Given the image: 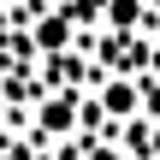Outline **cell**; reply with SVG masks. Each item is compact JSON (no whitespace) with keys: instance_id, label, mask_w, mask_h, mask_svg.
I'll list each match as a JSON object with an SVG mask.
<instances>
[{"instance_id":"7a4b0ae2","label":"cell","mask_w":160,"mask_h":160,"mask_svg":"<svg viewBox=\"0 0 160 160\" xmlns=\"http://www.w3.org/2000/svg\"><path fill=\"white\" fill-rule=\"evenodd\" d=\"M36 125H42V137L71 131V125H77V101H71V95H48V101H42V113H36Z\"/></svg>"},{"instance_id":"5b68a950","label":"cell","mask_w":160,"mask_h":160,"mask_svg":"<svg viewBox=\"0 0 160 160\" xmlns=\"http://www.w3.org/2000/svg\"><path fill=\"white\" fill-rule=\"evenodd\" d=\"M148 148H154V154H160V131H154V142H148Z\"/></svg>"},{"instance_id":"ba28073f","label":"cell","mask_w":160,"mask_h":160,"mask_svg":"<svg viewBox=\"0 0 160 160\" xmlns=\"http://www.w3.org/2000/svg\"><path fill=\"white\" fill-rule=\"evenodd\" d=\"M0 6H6V0H0Z\"/></svg>"},{"instance_id":"3957f363","label":"cell","mask_w":160,"mask_h":160,"mask_svg":"<svg viewBox=\"0 0 160 160\" xmlns=\"http://www.w3.org/2000/svg\"><path fill=\"white\" fill-rule=\"evenodd\" d=\"M65 42H71V18H65V12H48V18H36V48H42V53H59Z\"/></svg>"},{"instance_id":"277c9868","label":"cell","mask_w":160,"mask_h":160,"mask_svg":"<svg viewBox=\"0 0 160 160\" xmlns=\"http://www.w3.org/2000/svg\"><path fill=\"white\" fill-rule=\"evenodd\" d=\"M107 24H113V36H131L142 24V0H107Z\"/></svg>"},{"instance_id":"8992f818","label":"cell","mask_w":160,"mask_h":160,"mask_svg":"<svg viewBox=\"0 0 160 160\" xmlns=\"http://www.w3.org/2000/svg\"><path fill=\"white\" fill-rule=\"evenodd\" d=\"M0 119H6V101H0Z\"/></svg>"},{"instance_id":"52a82bcc","label":"cell","mask_w":160,"mask_h":160,"mask_svg":"<svg viewBox=\"0 0 160 160\" xmlns=\"http://www.w3.org/2000/svg\"><path fill=\"white\" fill-rule=\"evenodd\" d=\"M95 160H113V154H95Z\"/></svg>"},{"instance_id":"6da1fadb","label":"cell","mask_w":160,"mask_h":160,"mask_svg":"<svg viewBox=\"0 0 160 160\" xmlns=\"http://www.w3.org/2000/svg\"><path fill=\"white\" fill-rule=\"evenodd\" d=\"M137 107H142L137 77H107V83H101V113H107V119H137Z\"/></svg>"}]
</instances>
